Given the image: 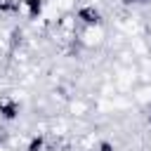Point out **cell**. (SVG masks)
Returning <instances> with one entry per match:
<instances>
[{"label":"cell","instance_id":"obj_1","mask_svg":"<svg viewBox=\"0 0 151 151\" xmlns=\"http://www.w3.org/2000/svg\"><path fill=\"white\" fill-rule=\"evenodd\" d=\"M76 19H78L83 26H87V28H97V26H101V21H104L101 12H99L94 5H83V7H78Z\"/></svg>","mask_w":151,"mask_h":151},{"label":"cell","instance_id":"obj_2","mask_svg":"<svg viewBox=\"0 0 151 151\" xmlns=\"http://www.w3.org/2000/svg\"><path fill=\"white\" fill-rule=\"evenodd\" d=\"M19 116H21V101H17V99H12V97L0 99V120L14 123Z\"/></svg>","mask_w":151,"mask_h":151},{"label":"cell","instance_id":"obj_3","mask_svg":"<svg viewBox=\"0 0 151 151\" xmlns=\"http://www.w3.org/2000/svg\"><path fill=\"white\" fill-rule=\"evenodd\" d=\"M21 5H24V9L28 12L31 19H38V17L42 14V9H45V0H21Z\"/></svg>","mask_w":151,"mask_h":151},{"label":"cell","instance_id":"obj_4","mask_svg":"<svg viewBox=\"0 0 151 151\" xmlns=\"http://www.w3.org/2000/svg\"><path fill=\"white\" fill-rule=\"evenodd\" d=\"M26 151H45V137L42 134H33L26 144Z\"/></svg>","mask_w":151,"mask_h":151},{"label":"cell","instance_id":"obj_5","mask_svg":"<svg viewBox=\"0 0 151 151\" xmlns=\"http://www.w3.org/2000/svg\"><path fill=\"white\" fill-rule=\"evenodd\" d=\"M97 151H116V144L109 142V139H101V142L97 144Z\"/></svg>","mask_w":151,"mask_h":151},{"label":"cell","instance_id":"obj_6","mask_svg":"<svg viewBox=\"0 0 151 151\" xmlns=\"http://www.w3.org/2000/svg\"><path fill=\"white\" fill-rule=\"evenodd\" d=\"M5 9H9V0H0V12H5Z\"/></svg>","mask_w":151,"mask_h":151},{"label":"cell","instance_id":"obj_7","mask_svg":"<svg viewBox=\"0 0 151 151\" xmlns=\"http://www.w3.org/2000/svg\"><path fill=\"white\" fill-rule=\"evenodd\" d=\"M125 5H137V2H149V0H123Z\"/></svg>","mask_w":151,"mask_h":151},{"label":"cell","instance_id":"obj_8","mask_svg":"<svg viewBox=\"0 0 151 151\" xmlns=\"http://www.w3.org/2000/svg\"><path fill=\"white\" fill-rule=\"evenodd\" d=\"M149 111H151V104H149Z\"/></svg>","mask_w":151,"mask_h":151}]
</instances>
